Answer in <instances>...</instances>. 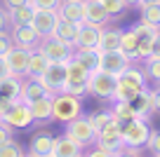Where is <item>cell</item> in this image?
<instances>
[{"label":"cell","instance_id":"9a60e30c","mask_svg":"<svg viewBox=\"0 0 160 157\" xmlns=\"http://www.w3.org/2000/svg\"><path fill=\"white\" fill-rule=\"evenodd\" d=\"M85 24L101 26V28L111 24V17H108V12L104 10L101 0H85Z\"/></svg>","mask_w":160,"mask_h":157},{"label":"cell","instance_id":"5b68a950","mask_svg":"<svg viewBox=\"0 0 160 157\" xmlns=\"http://www.w3.org/2000/svg\"><path fill=\"white\" fill-rule=\"evenodd\" d=\"M64 134L71 138V141H75L78 145H82V148H85V145H94V143H97V129L92 127L90 120L82 117V115L66 124Z\"/></svg>","mask_w":160,"mask_h":157},{"label":"cell","instance_id":"8992f818","mask_svg":"<svg viewBox=\"0 0 160 157\" xmlns=\"http://www.w3.org/2000/svg\"><path fill=\"white\" fill-rule=\"evenodd\" d=\"M151 131L153 129H151L148 120H132V122L122 124V143H125V148H141L146 145Z\"/></svg>","mask_w":160,"mask_h":157},{"label":"cell","instance_id":"3957f363","mask_svg":"<svg viewBox=\"0 0 160 157\" xmlns=\"http://www.w3.org/2000/svg\"><path fill=\"white\" fill-rule=\"evenodd\" d=\"M115 89H118V75H111L106 70H94L90 73L87 80V92L97 98H104V101H113Z\"/></svg>","mask_w":160,"mask_h":157},{"label":"cell","instance_id":"b9f144b4","mask_svg":"<svg viewBox=\"0 0 160 157\" xmlns=\"http://www.w3.org/2000/svg\"><path fill=\"white\" fill-rule=\"evenodd\" d=\"M12 131H14V129H12L10 124H5L2 120H0V145H2L5 141H10V138H12Z\"/></svg>","mask_w":160,"mask_h":157},{"label":"cell","instance_id":"6f0895ef","mask_svg":"<svg viewBox=\"0 0 160 157\" xmlns=\"http://www.w3.org/2000/svg\"><path fill=\"white\" fill-rule=\"evenodd\" d=\"M78 157H85V155H78Z\"/></svg>","mask_w":160,"mask_h":157},{"label":"cell","instance_id":"bcb514c9","mask_svg":"<svg viewBox=\"0 0 160 157\" xmlns=\"http://www.w3.org/2000/svg\"><path fill=\"white\" fill-rule=\"evenodd\" d=\"M31 0H2V7L5 10H14V7H21V5H28Z\"/></svg>","mask_w":160,"mask_h":157},{"label":"cell","instance_id":"f907efd6","mask_svg":"<svg viewBox=\"0 0 160 157\" xmlns=\"http://www.w3.org/2000/svg\"><path fill=\"white\" fill-rule=\"evenodd\" d=\"M7 108H10V101H5V98L0 96V120H2V115H5Z\"/></svg>","mask_w":160,"mask_h":157},{"label":"cell","instance_id":"816d5d0a","mask_svg":"<svg viewBox=\"0 0 160 157\" xmlns=\"http://www.w3.org/2000/svg\"><path fill=\"white\" fill-rule=\"evenodd\" d=\"M122 2H125L127 7H139V2H141V0H122Z\"/></svg>","mask_w":160,"mask_h":157},{"label":"cell","instance_id":"4316f807","mask_svg":"<svg viewBox=\"0 0 160 157\" xmlns=\"http://www.w3.org/2000/svg\"><path fill=\"white\" fill-rule=\"evenodd\" d=\"M130 103H132V108L137 110V115H139L141 120H148L151 115H153V108H151V89H141Z\"/></svg>","mask_w":160,"mask_h":157},{"label":"cell","instance_id":"1f68e13d","mask_svg":"<svg viewBox=\"0 0 160 157\" xmlns=\"http://www.w3.org/2000/svg\"><path fill=\"white\" fill-rule=\"evenodd\" d=\"M139 92H141L139 87H134V84L125 82L122 78H118V89H115V96H113V101H127V103H130V101H132V98H134Z\"/></svg>","mask_w":160,"mask_h":157},{"label":"cell","instance_id":"db71d44e","mask_svg":"<svg viewBox=\"0 0 160 157\" xmlns=\"http://www.w3.org/2000/svg\"><path fill=\"white\" fill-rule=\"evenodd\" d=\"M21 157H35V155H31V152H26V155H21Z\"/></svg>","mask_w":160,"mask_h":157},{"label":"cell","instance_id":"836d02e7","mask_svg":"<svg viewBox=\"0 0 160 157\" xmlns=\"http://www.w3.org/2000/svg\"><path fill=\"white\" fill-rule=\"evenodd\" d=\"M153 54V35H139L137 42V61H146Z\"/></svg>","mask_w":160,"mask_h":157},{"label":"cell","instance_id":"7dc6e473","mask_svg":"<svg viewBox=\"0 0 160 157\" xmlns=\"http://www.w3.org/2000/svg\"><path fill=\"white\" fill-rule=\"evenodd\" d=\"M115 157H141V155H139V148H122Z\"/></svg>","mask_w":160,"mask_h":157},{"label":"cell","instance_id":"d6986e66","mask_svg":"<svg viewBox=\"0 0 160 157\" xmlns=\"http://www.w3.org/2000/svg\"><path fill=\"white\" fill-rule=\"evenodd\" d=\"M21 87H24V78L19 75H7L5 80H0V96L5 101H19L21 98Z\"/></svg>","mask_w":160,"mask_h":157},{"label":"cell","instance_id":"94428289","mask_svg":"<svg viewBox=\"0 0 160 157\" xmlns=\"http://www.w3.org/2000/svg\"><path fill=\"white\" fill-rule=\"evenodd\" d=\"M155 157H160V155H155Z\"/></svg>","mask_w":160,"mask_h":157},{"label":"cell","instance_id":"9f6ffc18","mask_svg":"<svg viewBox=\"0 0 160 157\" xmlns=\"http://www.w3.org/2000/svg\"><path fill=\"white\" fill-rule=\"evenodd\" d=\"M61 2H68V0H61Z\"/></svg>","mask_w":160,"mask_h":157},{"label":"cell","instance_id":"ba28073f","mask_svg":"<svg viewBox=\"0 0 160 157\" xmlns=\"http://www.w3.org/2000/svg\"><path fill=\"white\" fill-rule=\"evenodd\" d=\"M2 122L10 124L12 129H26L33 124V115H31V106L28 103H24L19 98V101H12L10 108L5 110V115H2Z\"/></svg>","mask_w":160,"mask_h":157},{"label":"cell","instance_id":"f35d334b","mask_svg":"<svg viewBox=\"0 0 160 157\" xmlns=\"http://www.w3.org/2000/svg\"><path fill=\"white\" fill-rule=\"evenodd\" d=\"M14 47V42H12V35L10 31H5V33H0V56H7V52Z\"/></svg>","mask_w":160,"mask_h":157},{"label":"cell","instance_id":"83f0119b","mask_svg":"<svg viewBox=\"0 0 160 157\" xmlns=\"http://www.w3.org/2000/svg\"><path fill=\"white\" fill-rule=\"evenodd\" d=\"M31 115H33V122H52V96L31 103Z\"/></svg>","mask_w":160,"mask_h":157},{"label":"cell","instance_id":"60d3db41","mask_svg":"<svg viewBox=\"0 0 160 157\" xmlns=\"http://www.w3.org/2000/svg\"><path fill=\"white\" fill-rule=\"evenodd\" d=\"M146 148H148L153 155H160V131H151L148 141H146Z\"/></svg>","mask_w":160,"mask_h":157},{"label":"cell","instance_id":"603a6c76","mask_svg":"<svg viewBox=\"0 0 160 157\" xmlns=\"http://www.w3.org/2000/svg\"><path fill=\"white\" fill-rule=\"evenodd\" d=\"M137 42H139V35L134 33L132 26L120 31V49L132 59V64H137Z\"/></svg>","mask_w":160,"mask_h":157},{"label":"cell","instance_id":"7c38bea8","mask_svg":"<svg viewBox=\"0 0 160 157\" xmlns=\"http://www.w3.org/2000/svg\"><path fill=\"white\" fill-rule=\"evenodd\" d=\"M31 52L33 49H24V47H12L7 52V66H10V73L12 75H19V78H26L28 75V59H31Z\"/></svg>","mask_w":160,"mask_h":157},{"label":"cell","instance_id":"30bf717a","mask_svg":"<svg viewBox=\"0 0 160 157\" xmlns=\"http://www.w3.org/2000/svg\"><path fill=\"white\" fill-rule=\"evenodd\" d=\"M132 64V59L122 52V49H115V52H101L99 56V70H106L111 75H122V70Z\"/></svg>","mask_w":160,"mask_h":157},{"label":"cell","instance_id":"6da1fadb","mask_svg":"<svg viewBox=\"0 0 160 157\" xmlns=\"http://www.w3.org/2000/svg\"><path fill=\"white\" fill-rule=\"evenodd\" d=\"M80 115H82V98L80 96H73L68 92L52 96V122L68 124Z\"/></svg>","mask_w":160,"mask_h":157},{"label":"cell","instance_id":"8fae6325","mask_svg":"<svg viewBox=\"0 0 160 157\" xmlns=\"http://www.w3.org/2000/svg\"><path fill=\"white\" fill-rule=\"evenodd\" d=\"M10 35H12V42H14L17 47H24V49H35L38 42H40V38H42L31 24H26V26H10Z\"/></svg>","mask_w":160,"mask_h":157},{"label":"cell","instance_id":"5bb4252c","mask_svg":"<svg viewBox=\"0 0 160 157\" xmlns=\"http://www.w3.org/2000/svg\"><path fill=\"white\" fill-rule=\"evenodd\" d=\"M57 21H59V12L57 10H35V17H33V24L31 26L45 38V35H52Z\"/></svg>","mask_w":160,"mask_h":157},{"label":"cell","instance_id":"484cf974","mask_svg":"<svg viewBox=\"0 0 160 157\" xmlns=\"http://www.w3.org/2000/svg\"><path fill=\"white\" fill-rule=\"evenodd\" d=\"M115 49H120V28L104 26L99 40V52H115Z\"/></svg>","mask_w":160,"mask_h":157},{"label":"cell","instance_id":"8d00e7d4","mask_svg":"<svg viewBox=\"0 0 160 157\" xmlns=\"http://www.w3.org/2000/svg\"><path fill=\"white\" fill-rule=\"evenodd\" d=\"M101 5H104V10L108 12L111 19H115V17H122V12L127 10V5L122 2V0H101Z\"/></svg>","mask_w":160,"mask_h":157},{"label":"cell","instance_id":"e0dca14e","mask_svg":"<svg viewBox=\"0 0 160 157\" xmlns=\"http://www.w3.org/2000/svg\"><path fill=\"white\" fill-rule=\"evenodd\" d=\"M59 17L73 24H85V0H68L59 5Z\"/></svg>","mask_w":160,"mask_h":157},{"label":"cell","instance_id":"d6a6232c","mask_svg":"<svg viewBox=\"0 0 160 157\" xmlns=\"http://www.w3.org/2000/svg\"><path fill=\"white\" fill-rule=\"evenodd\" d=\"M87 120H90V124L97 129V134H99L106 124L113 122V113H111V110H94V113L87 115Z\"/></svg>","mask_w":160,"mask_h":157},{"label":"cell","instance_id":"d590c367","mask_svg":"<svg viewBox=\"0 0 160 157\" xmlns=\"http://www.w3.org/2000/svg\"><path fill=\"white\" fill-rule=\"evenodd\" d=\"M21 155H24V148L14 138H10V141H5L0 145V157H21Z\"/></svg>","mask_w":160,"mask_h":157},{"label":"cell","instance_id":"4dcf8cb0","mask_svg":"<svg viewBox=\"0 0 160 157\" xmlns=\"http://www.w3.org/2000/svg\"><path fill=\"white\" fill-rule=\"evenodd\" d=\"M47 66H50V61L40 54L38 49H33V52H31V59H28V75H26V78H38V75H42V70H45Z\"/></svg>","mask_w":160,"mask_h":157},{"label":"cell","instance_id":"7bdbcfd3","mask_svg":"<svg viewBox=\"0 0 160 157\" xmlns=\"http://www.w3.org/2000/svg\"><path fill=\"white\" fill-rule=\"evenodd\" d=\"M5 31H10V14H7L5 7L0 5V33H5Z\"/></svg>","mask_w":160,"mask_h":157},{"label":"cell","instance_id":"cb8c5ba5","mask_svg":"<svg viewBox=\"0 0 160 157\" xmlns=\"http://www.w3.org/2000/svg\"><path fill=\"white\" fill-rule=\"evenodd\" d=\"M111 113H113V120L118 124H127V122H132V120H139L137 110L132 108V103H127V101H113Z\"/></svg>","mask_w":160,"mask_h":157},{"label":"cell","instance_id":"f5cc1de1","mask_svg":"<svg viewBox=\"0 0 160 157\" xmlns=\"http://www.w3.org/2000/svg\"><path fill=\"white\" fill-rule=\"evenodd\" d=\"M151 2H160V0H141L139 5H151Z\"/></svg>","mask_w":160,"mask_h":157},{"label":"cell","instance_id":"9c48e42d","mask_svg":"<svg viewBox=\"0 0 160 157\" xmlns=\"http://www.w3.org/2000/svg\"><path fill=\"white\" fill-rule=\"evenodd\" d=\"M94 145L104 148V150H111V152H120L125 148V143H122V124H118L115 120L111 124H106V127L97 134Z\"/></svg>","mask_w":160,"mask_h":157},{"label":"cell","instance_id":"52a82bcc","mask_svg":"<svg viewBox=\"0 0 160 157\" xmlns=\"http://www.w3.org/2000/svg\"><path fill=\"white\" fill-rule=\"evenodd\" d=\"M35 80L50 92V96L61 94L66 89V64H50L42 70V75H38Z\"/></svg>","mask_w":160,"mask_h":157},{"label":"cell","instance_id":"f1b7e54d","mask_svg":"<svg viewBox=\"0 0 160 157\" xmlns=\"http://www.w3.org/2000/svg\"><path fill=\"white\" fill-rule=\"evenodd\" d=\"M120 78L125 80V82L134 84V87H139V89H146V82H148V78H146L144 68H139L137 64H130L125 70H122V75H120Z\"/></svg>","mask_w":160,"mask_h":157},{"label":"cell","instance_id":"ab89813d","mask_svg":"<svg viewBox=\"0 0 160 157\" xmlns=\"http://www.w3.org/2000/svg\"><path fill=\"white\" fill-rule=\"evenodd\" d=\"M31 5L35 10H59L61 0H31Z\"/></svg>","mask_w":160,"mask_h":157},{"label":"cell","instance_id":"f6af8a7d","mask_svg":"<svg viewBox=\"0 0 160 157\" xmlns=\"http://www.w3.org/2000/svg\"><path fill=\"white\" fill-rule=\"evenodd\" d=\"M151 108L153 113H160V89H151Z\"/></svg>","mask_w":160,"mask_h":157},{"label":"cell","instance_id":"681fc988","mask_svg":"<svg viewBox=\"0 0 160 157\" xmlns=\"http://www.w3.org/2000/svg\"><path fill=\"white\" fill-rule=\"evenodd\" d=\"M151 56H160V33L153 38V54Z\"/></svg>","mask_w":160,"mask_h":157},{"label":"cell","instance_id":"7402d4cb","mask_svg":"<svg viewBox=\"0 0 160 157\" xmlns=\"http://www.w3.org/2000/svg\"><path fill=\"white\" fill-rule=\"evenodd\" d=\"M78 33H80V24L66 21V19H61V17H59V21H57L54 31H52V35H57L59 40H64V42L73 45V47H75V38H78Z\"/></svg>","mask_w":160,"mask_h":157},{"label":"cell","instance_id":"7a4b0ae2","mask_svg":"<svg viewBox=\"0 0 160 157\" xmlns=\"http://www.w3.org/2000/svg\"><path fill=\"white\" fill-rule=\"evenodd\" d=\"M35 49H38L50 64H68V61L73 59V52H75L73 45L59 40L57 35H45V38H40V42H38Z\"/></svg>","mask_w":160,"mask_h":157},{"label":"cell","instance_id":"ee69618b","mask_svg":"<svg viewBox=\"0 0 160 157\" xmlns=\"http://www.w3.org/2000/svg\"><path fill=\"white\" fill-rule=\"evenodd\" d=\"M115 155H118V152H111V150H104V148H99V145H97L94 150H90V152H87L85 157H115Z\"/></svg>","mask_w":160,"mask_h":157},{"label":"cell","instance_id":"ac0fdd59","mask_svg":"<svg viewBox=\"0 0 160 157\" xmlns=\"http://www.w3.org/2000/svg\"><path fill=\"white\" fill-rule=\"evenodd\" d=\"M47 96H50V92H47L35 78H26L24 80V87H21V101L24 103L31 106V103L40 101V98H47Z\"/></svg>","mask_w":160,"mask_h":157},{"label":"cell","instance_id":"f546056e","mask_svg":"<svg viewBox=\"0 0 160 157\" xmlns=\"http://www.w3.org/2000/svg\"><path fill=\"white\" fill-rule=\"evenodd\" d=\"M139 21H146V24L158 26V28H160V2L139 5Z\"/></svg>","mask_w":160,"mask_h":157},{"label":"cell","instance_id":"2e32d148","mask_svg":"<svg viewBox=\"0 0 160 157\" xmlns=\"http://www.w3.org/2000/svg\"><path fill=\"white\" fill-rule=\"evenodd\" d=\"M99 56H101L99 47H75V52H73V61H78L90 73L99 70Z\"/></svg>","mask_w":160,"mask_h":157},{"label":"cell","instance_id":"c3c4849f","mask_svg":"<svg viewBox=\"0 0 160 157\" xmlns=\"http://www.w3.org/2000/svg\"><path fill=\"white\" fill-rule=\"evenodd\" d=\"M7 75H12L10 66H7V59H5V56H0V80H5Z\"/></svg>","mask_w":160,"mask_h":157},{"label":"cell","instance_id":"d4e9b609","mask_svg":"<svg viewBox=\"0 0 160 157\" xmlns=\"http://www.w3.org/2000/svg\"><path fill=\"white\" fill-rule=\"evenodd\" d=\"M7 14H10V26H26V24H33L35 7L28 2V5L14 7V10H7Z\"/></svg>","mask_w":160,"mask_h":157},{"label":"cell","instance_id":"4fadbf2b","mask_svg":"<svg viewBox=\"0 0 160 157\" xmlns=\"http://www.w3.org/2000/svg\"><path fill=\"white\" fill-rule=\"evenodd\" d=\"M54 138L57 136H52L50 131H35L33 136H31V141H28V152L31 155H35V157H45V155H52V145H54Z\"/></svg>","mask_w":160,"mask_h":157},{"label":"cell","instance_id":"91938a15","mask_svg":"<svg viewBox=\"0 0 160 157\" xmlns=\"http://www.w3.org/2000/svg\"><path fill=\"white\" fill-rule=\"evenodd\" d=\"M0 5H2V0H0Z\"/></svg>","mask_w":160,"mask_h":157},{"label":"cell","instance_id":"680465c9","mask_svg":"<svg viewBox=\"0 0 160 157\" xmlns=\"http://www.w3.org/2000/svg\"><path fill=\"white\" fill-rule=\"evenodd\" d=\"M158 89H160V82H158Z\"/></svg>","mask_w":160,"mask_h":157},{"label":"cell","instance_id":"ffe728a7","mask_svg":"<svg viewBox=\"0 0 160 157\" xmlns=\"http://www.w3.org/2000/svg\"><path fill=\"white\" fill-rule=\"evenodd\" d=\"M101 26H92V24H80V33L75 38V47H99L101 40Z\"/></svg>","mask_w":160,"mask_h":157},{"label":"cell","instance_id":"277c9868","mask_svg":"<svg viewBox=\"0 0 160 157\" xmlns=\"http://www.w3.org/2000/svg\"><path fill=\"white\" fill-rule=\"evenodd\" d=\"M87 80H90V70L82 68L78 61L71 59L66 64V89L64 92L82 98V94H87Z\"/></svg>","mask_w":160,"mask_h":157},{"label":"cell","instance_id":"44dd1931","mask_svg":"<svg viewBox=\"0 0 160 157\" xmlns=\"http://www.w3.org/2000/svg\"><path fill=\"white\" fill-rule=\"evenodd\" d=\"M52 155H54V157H78V155H82V145H78L75 141H71V138L64 134V136L54 138Z\"/></svg>","mask_w":160,"mask_h":157},{"label":"cell","instance_id":"11a10c76","mask_svg":"<svg viewBox=\"0 0 160 157\" xmlns=\"http://www.w3.org/2000/svg\"><path fill=\"white\" fill-rule=\"evenodd\" d=\"M45 157H54V155H45Z\"/></svg>","mask_w":160,"mask_h":157},{"label":"cell","instance_id":"74e56055","mask_svg":"<svg viewBox=\"0 0 160 157\" xmlns=\"http://www.w3.org/2000/svg\"><path fill=\"white\" fill-rule=\"evenodd\" d=\"M132 28H134L137 35H153V38H155V35L160 33L158 26H151V24H146V21H139V24H134Z\"/></svg>","mask_w":160,"mask_h":157},{"label":"cell","instance_id":"e575fe53","mask_svg":"<svg viewBox=\"0 0 160 157\" xmlns=\"http://www.w3.org/2000/svg\"><path fill=\"white\" fill-rule=\"evenodd\" d=\"M144 73L148 80L153 82H160V56H148L144 61Z\"/></svg>","mask_w":160,"mask_h":157}]
</instances>
